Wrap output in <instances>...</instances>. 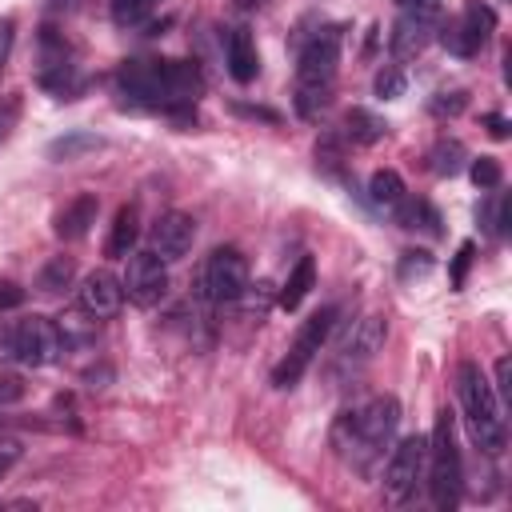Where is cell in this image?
<instances>
[{
  "label": "cell",
  "instance_id": "cell-16",
  "mask_svg": "<svg viewBox=\"0 0 512 512\" xmlns=\"http://www.w3.org/2000/svg\"><path fill=\"white\" fill-rule=\"evenodd\" d=\"M436 28L440 24H428V20H416V16H396V24H392V32H388V52L396 56V60H412V56H420L424 48H428V40L436 36Z\"/></svg>",
  "mask_w": 512,
  "mask_h": 512
},
{
  "label": "cell",
  "instance_id": "cell-33",
  "mask_svg": "<svg viewBox=\"0 0 512 512\" xmlns=\"http://www.w3.org/2000/svg\"><path fill=\"white\" fill-rule=\"evenodd\" d=\"M492 392H496L500 404H512V360L508 356L496 360V384H492Z\"/></svg>",
  "mask_w": 512,
  "mask_h": 512
},
{
  "label": "cell",
  "instance_id": "cell-32",
  "mask_svg": "<svg viewBox=\"0 0 512 512\" xmlns=\"http://www.w3.org/2000/svg\"><path fill=\"white\" fill-rule=\"evenodd\" d=\"M432 272V256L428 252H404L400 256V280H412V276H428Z\"/></svg>",
  "mask_w": 512,
  "mask_h": 512
},
{
  "label": "cell",
  "instance_id": "cell-34",
  "mask_svg": "<svg viewBox=\"0 0 512 512\" xmlns=\"http://www.w3.org/2000/svg\"><path fill=\"white\" fill-rule=\"evenodd\" d=\"M16 400H24V380L16 372H0V408H8Z\"/></svg>",
  "mask_w": 512,
  "mask_h": 512
},
{
  "label": "cell",
  "instance_id": "cell-38",
  "mask_svg": "<svg viewBox=\"0 0 512 512\" xmlns=\"http://www.w3.org/2000/svg\"><path fill=\"white\" fill-rule=\"evenodd\" d=\"M236 112H240V116H252V120H268V124H276V120H280V112L260 108V104H256V108H252V104H236Z\"/></svg>",
  "mask_w": 512,
  "mask_h": 512
},
{
  "label": "cell",
  "instance_id": "cell-21",
  "mask_svg": "<svg viewBox=\"0 0 512 512\" xmlns=\"http://www.w3.org/2000/svg\"><path fill=\"white\" fill-rule=\"evenodd\" d=\"M396 220H400V228H408V232H428V236H440L444 228H440V212L428 204V200H400L396 204Z\"/></svg>",
  "mask_w": 512,
  "mask_h": 512
},
{
  "label": "cell",
  "instance_id": "cell-29",
  "mask_svg": "<svg viewBox=\"0 0 512 512\" xmlns=\"http://www.w3.org/2000/svg\"><path fill=\"white\" fill-rule=\"evenodd\" d=\"M464 104H468V92L452 88V92H436V100L428 104V112L444 120V116H460V112H464Z\"/></svg>",
  "mask_w": 512,
  "mask_h": 512
},
{
  "label": "cell",
  "instance_id": "cell-20",
  "mask_svg": "<svg viewBox=\"0 0 512 512\" xmlns=\"http://www.w3.org/2000/svg\"><path fill=\"white\" fill-rule=\"evenodd\" d=\"M380 136H388V120L368 112V108H348L344 112V140L352 144H376Z\"/></svg>",
  "mask_w": 512,
  "mask_h": 512
},
{
  "label": "cell",
  "instance_id": "cell-14",
  "mask_svg": "<svg viewBox=\"0 0 512 512\" xmlns=\"http://www.w3.org/2000/svg\"><path fill=\"white\" fill-rule=\"evenodd\" d=\"M196 244V220L188 212H164L156 216V224L148 228V248L164 260H180L188 256Z\"/></svg>",
  "mask_w": 512,
  "mask_h": 512
},
{
  "label": "cell",
  "instance_id": "cell-4",
  "mask_svg": "<svg viewBox=\"0 0 512 512\" xmlns=\"http://www.w3.org/2000/svg\"><path fill=\"white\" fill-rule=\"evenodd\" d=\"M340 64V28L316 32L296 56V116L316 120L332 100V80Z\"/></svg>",
  "mask_w": 512,
  "mask_h": 512
},
{
  "label": "cell",
  "instance_id": "cell-19",
  "mask_svg": "<svg viewBox=\"0 0 512 512\" xmlns=\"http://www.w3.org/2000/svg\"><path fill=\"white\" fill-rule=\"evenodd\" d=\"M312 284H316V260H312V256H300V260H296V268L288 272V280H284V288H280L276 304H280L284 312H296V308L304 304V296L312 292Z\"/></svg>",
  "mask_w": 512,
  "mask_h": 512
},
{
  "label": "cell",
  "instance_id": "cell-7",
  "mask_svg": "<svg viewBox=\"0 0 512 512\" xmlns=\"http://www.w3.org/2000/svg\"><path fill=\"white\" fill-rule=\"evenodd\" d=\"M248 288V260L240 248L224 244V248H212L196 272V296L208 300V304H236L240 292Z\"/></svg>",
  "mask_w": 512,
  "mask_h": 512
},
{
  "label": "cell",
  "instance_id": "cell-41",
  "mask_svg": "<svg viewBox=\"0 0 512 512\" xmlns=\"http://www.w3.org/2000/svg\"><path fill=\"white\" fill-rule=\"evenodd\" d=\"M12 116H16V108H8V112H0V140L8 136V124H12Z\"/></svg>",
  "mask_w": 512,
  "mask_h": 512
},
{
  "label": "cell",
  "instance_id": "cell-18",
  "mask_svg": "<svg viewBox=\"0 0 512 512\" xmlns=\"http://www.w3.org/2000/svg\"><path fill=\"white\" fill-rule=\"evenodd\" d=\"M96 212H100V200H96L92 192L76 196L72 204L60 208V216H56V236H60V240H80V236L96 224Z\"/></svg>",
  "mask_w": 512,
  "mask_h": 512
},
{
  "label": "cell",
  "instance_id": "cell-40",
  "mask_svg": "<svg viewBox=\"0 0 512 512\" xmlns=\"http://www.w3.org/2000/svg\"><path fill=\"white\" fill-rule=\"evenodd\" d=\"M484 124H488V132H492L496 140H504V136H508V120H504V116H496V112H492V116H484Z\"/></svg>",
  "mask_w": 512,
  "mask_h": 512
},
{
  "label": "cell",
  "instance_id": "cell-13",
  "mask_svg": "<svg viewBox=\"0 0 512 512\" xmlns=\"http://www.w3.org/2000/svg\"><path fill=\"white\" fill-rule=\"evenodd\" d=\"M40 84L56 96H72V88H76L72 52L52 28H44V36H40Z\"/></svg>",
  "mask_w": 512,
  "mask_h": 512
},
{
  "label": "cell",
  "instance_id": "cell-8",
  "mask_svg": "<svg viewBox=\"0 0 512 512\" xmlns=\"http://www.w3.org/2000/svg\"><path fill=\"white\" fill-rule=\"evenodd\" d=\"M332 324H336V308L328 304V308H320V312H312L300 328H296V340L288 344V356L272 368V388H296L300 384V376L308 372V364L316 360V352L324 348V340H328V332H332Z\"/></svg>",
  "mask_w": 512,
  "mask_h": 512
},
{
  "label": "cell",
  "instance_id": "cell-11",
  "mask_svg": "<svg viewBox=\"0 0 512 512\" xmlns=\"http://www.w3.org/2000/svg\"><path fill=\"white\" fill-rule=\"evenodd\" d=\"M492 28H496V12L488 4H480V0H472L456 20H448V28L440 32V40H444V48L452 56H476L488 44Z\"/></svg>",
  "mask_w": 512,
  "mask_h": 512
},
{
  "label": "cell",
  "instance_id": "cell-28",
  "mask_svg": "<svg viewBox=\"0 0 512 512\" xmlns=\"http://www.w3.org/2000/svg\"><path fill=\"white\" fill-rule=\"evenodd\" d=\"M468 176H472V184H476V188H500L504 168H500V160H496V156H476V160L468 164Z\"/></svg>",
  "mask_w": 512,
  "mask_h": 512
},
{
  "label": "cell",
  "instance_id": "cell-24",
  "mask_svg": "<svg viewBox=\"0 0 512 512\" xmlns=\"http://www.w3.org/2000/svg\"><path fill=\"white\" fill-rule=\"evenodd\" d=\"M464 160H468V152H464V144L452 140V136H440V140L432 144V152H428V168H432L436 176H456V172L464 168Z\"/></svg>",
  "mask_w": 512,
  "mask_h": 512
},
{
  "label": "cell",
  "instance_id": "cell-3",
  "mask_svg": "<svg viewBox=\"0 0 512 512\" xmlns=\"http://www.w3.org/2000/svg\"><path fill=\"white\" fill-rule=\"evenodd\" d=\"M456 396H460V412H464V424L476 440L480 452L488 456H500L504 444H508V428H504V404L496 400L488 376L480 372L476 360H464L456 368Z\"/></svg>",
  "mask_w": 512,
  "mask_h": 512
},
{
  "label": "cell",
  "instance_id": "cell-10",
  "mask_svg": "<svg viewBox=\"0 0 512 512\" xmlns=\"http://www.w3.org/2000/svg\"><path fill=\"white\" fill-rule=\"evenodd\" d=\"M120 284H124V296H128L136 308H156V304L168 296V260L156 256L152 248H140V252L132 248Z\"/></svg>",
  "mask_w": 512,
  "mask_h": 512
},
{
  "label": "cell",
  "instance_id": "cell-42",
  "mask_svg": "<svg viewBox=\"0 0 512 512\" xmlns=\"http://www.w3.org/2000/svg\"><path fill=\"white\" fill-rule=\"evenodd\" d=\"M240 4H252V0H240Z\"/></svg>",
  "mask_w": 512,
  "mask_h": 512
},
{
  "label": "cell",
  "instance_id": "cell-9",
  "mask_svg": "<svg viewBox=\"0 0 512 512\" xmlns=\"http://www.w3.org/2000/svg\"><path fill=\"white\" fill-rule=\"evenodd\" d=\"M424 468H428V436H404L392 452H388V464H384V496L392 504H404L412 500L416 484L424 480Z\"/></svg>",
  "mask_w": 512,
  "mask_h": 512
},
{
  "label": "cell",
  "instance_id": "cell-26",
  "mask_svg": "<svg viewBox=\"0 0 512 512\" xmlns=\"http://www.w3.org/2000/svg\"><path fill=\"white\" fill-rule=\"evenodd\" d=\"M72 276H76V264H72V256H52V260L40 268V276H36V288H40V292H48V296H56V292H64V288L72 284Z\"/></svg>",
  "mask_w": 512,
  "mask_h": 512
},
{
  "label": "cell",
  "instance_id": "cell-6",
  "mask_svg": "<svg viewBox=\"0 0 512 512\" xmlns=\"http://www.w3.org/2000/svg\"><path fill=\"white\" fill-rule=\"evenodd\" d=\"M0 356H12L28 368H48L64 356V332L52 316H20L16 324L0 328Z\"/></svg>",
  "mask_w": 512,
  "mask_h": 512
},
{
  "label": "cell",
  "instance_id": "cell-36",
  "mask_svg": "<svg viewBox=\"0 0 512 512\" xmlns=\"http://www.w3.org/2000/svg\"><path fill=\"white\" fill-rule=\"evenodd\" d=\"M20 304H24V288H20V284H12V280H0V312L20 308Z\"/></svg>",
  "mask_w": 512,
  "mask_h": 512
},
{
  "label": "cell",
  "instance_id": "cell-1",
  "mask_svg": "<svg viewBox=\"0 0 512 512\" xmlns=\"http://www.w3.org/2000/svg\"><path fill=\"white\" fill-rule=\"evenodd\" d=\"M116 92L128 108H148L188 120L196 96L204 92V76L192 60H124L116 68Z\"/></svg>",
  "mask_w": 512,
  "mask_h": 512
},
{
  "label": "cell",
  "instance_id": "cell-30",
  "mask_svg": "<svg viewBox=\"0 0 512 512\" xmlns=\"http://www.w3.org/2000/svg\"><path fill=\"white\" fill-rule=\"evenodd\" d=\"M396 8L404 16H416V20H428V24H440V16H444L440 0H396Z\"/></svg>",
  "mask_w": 512,
  "mask_h": 512
},
{
  "label": "cell",
  "instance_id": "cell-31",
  "mask_svg": "<svg viewBox=\"0 0 512 512\" xmlns=\"http://www.w3.org/2000/svg\"><path fill=\"white\" fill-rule=\"evenodd\" d=\"M400 92H404V72L392 68V64L380 68V72H376V96H380V100H396Z\"/></svg>",
  "mask_w": 512,
  "mask_h": 512
},
{
  "label": "cell",
  "instance_id": "cell-37",
  "mask_svg": "<svg viewBox=\"0 0 512 512\" xmlns=\"http://www.w3.org/2000/svg\"><path fill=\"white\" fill-rule=\"evenodd\" d=\"M12 36H16V24L4 16V20H0V68L8 64V52H12Z\"/></svg>",
  "mask_w": 512,
  "mask_h": 512
},
{
  "label": "cell",
  "instance_id": "cell-25",
  "mask_svg": "<svg viewBox=\"0 0 512 512\" xmlns=\"http://www.w3.org/2000/svg\"><path fill=\"white\" fill-rule=\"evenodd\" d=\"M404 176L396 172V168H376L372 172V180H368V196H372V204H384V208H396L400 200H404Z\"/></svg>",
  "mask_w": 512,
  "mask_h": 512
},
{
  "label": "cell",
  "instance_id": "cell-5",
  "mask_svg": "<svg viewBox=\"0 0 512 512\" xmlns=\"http://www.w3.org/2000/svg\"><path fill=\"white\" fill-rule=\"evenodd\" d=\"M428 492H432V504L440 512H452L460 504V488H464V468H460V448H456V424H452V412H436V424H432V436H428Z\"/></svg>",
  "mask_w": 512,
  "mask_h": 512
},
{
  "label": "cell",
  "instance_id": "cell-27",
  "mask_svg": "<svg viewBox=\"0 0 512 512\" xmlns=\"http://www.w3.org/2000/svg\"><path fill=\"white\" fill-rule=\"evenodd\" d=\"M160 0H112V24L116 28H140Z\"/></svg>",
  "mask_w": 512,
  "mask_h": 512
},
{
  "label": "cell",
  "instance_id": "cell-15",
  "mask_svg": "<svg viewBox=\"0 0 512 512\" xmlns=\"http://www.w3.org/2000/svg\"><path fill=\"white\" fill-rule=\"evenodd\" d=\"M384 336H388V320L384 316H360L356 324H352V332L340 340V364L344 368H360V364H368L380 348H384Z\"/></svg>",
  "mask_w": 512,
  "mask_h": 512
},
{
  "label": "cell",
  "instance_id": "cell-17",
  "mask_svg": "<svg viewBox=\"0 0 512 512\" xmlns=\"http://www.w3.org/2000/svg\"><path fill=\"white\" fill-rule=\"evenodd\" d=\"M224 56H228V72H232L236 84L256 80L260 56H256V40H252L248 28H232V32H228V48H224Z\"/></svg>",
  "mask_w": 512,
  "mask_h": 512
},
{
  "label": "cell",
  "instance_id": "cell-22",
  "mask_svg": "<svg viewBox=\"0 0 512 512\" xmlns=\"http://www.w3.org/2000/svg\"><path fill=\"white\" fill-rule=\"evenodd\" d=\"M136 236H140V216H136V204H124L112 220V236L104 244L108 256H128L136 248Z\"/></svg>",
  "mask_w": 512,
  "mask_h": 512
},
{
  "label": "cell",
  "instance_id": "cell-39",
  "mask_svg": "<svg viewBox=\"0 0 512 512\" xmlns=\"http://www.w3.org/2000/svg\"><path fill=\"white\" fill-rule=\"evenodd\" d=\"M16 456H20V444H16V440H0V476L12 468Z\"/></svg>",
  "mask_w": 512,
  "mask_h": 512
},
{
  "label": "cell",
  "instance_id": "cell-35",
  "mask_svg": "<svg viewBox=\"0 0 512 512\" xmlns=\"http://www.w3.org/2000/svg\"><path fill=\"white\" fill-rule=\"evenodd\" d=\"M472 256H476V244H472V240H468V244H460L456 260H452V284H456V288H464V276H468V264H472Z\"/></svg>",
  "mask_w": 512,
  "mask_h": 512
},
{
  "label": "cell",
  "instance_id": "cell-12",
  "mask_svg": "<svg viewBox=\"0 0 512 512\" xmlns=\"http://www.w3.org/2000/svg\"><path fill=\"white\" fill-rule=\"evenodd\" d=\"M76 304H80V312H88L92 320L116 316L120 304H124V284H120V276L108 272V268L88 272V276L80 280V288H76Z\"/></svg>",
  "mask_w": 512,
  "mask_h": 512
},
{
  "label": "cell",
  "instance_id": "cell-23",
  "mask_svg": "<svg viewBox=\"0 0 512 512\" xmlns=\"http://www.w3.org/2000/svg\"><path fill=\"white\" fill-rule=\"evenodd\" d=\"M96 148H104V140H100L96 132L76 128V132H64V136H56V140L48 144V160H76V156L96 152Z\"/></svg>",
  "mask_w": 512,
  "mask_h": 512
},
{
  "label": "cell",
  "instance_id": "cell-2",
  "mask_svg": "<svg viewBox=\"0 0 512 512\" xmlns=\"http://www.w3.org/2000/svg\"><path fill=\"white\" fill-rule=\"evenodd\" d=\"M396 424H400L396 396H372L368 404H360V408H352V412L340 416V424H336V448H340V456L356 472L368 476L376 468V460H384V448L392 444Z\"/></svg>",
  "mask_w": 512,
  "mask_h": 512
}]
</instances>
